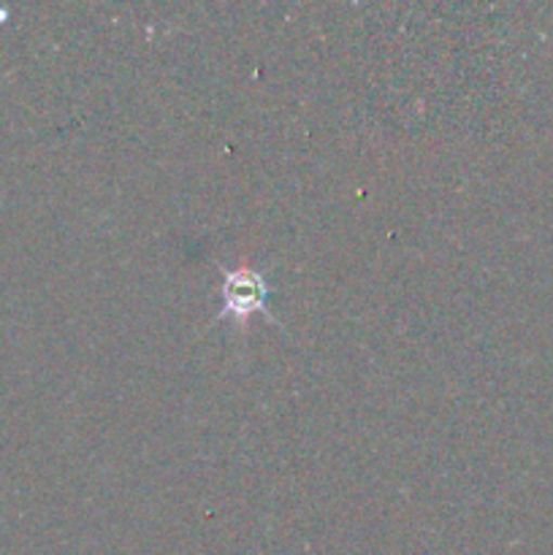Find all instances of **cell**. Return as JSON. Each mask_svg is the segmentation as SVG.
<instances>
[{"label": "cell", "mask_w": 553, "mask_h": 555, "mask_svg": "<svg viewBox=\"0 0 553 555\" xmlns=\"http://www.w3.org/2000/svg\"><path fill=\"white\" fill-rule=\"evenodd\" d=\"M220 296V318L247 320L249 314L266 312L269 285H266V276L258 269H253V266H236V269H226V274H222Z\"/></svg>", "instance_id": "cell-1"}]
</instances>
